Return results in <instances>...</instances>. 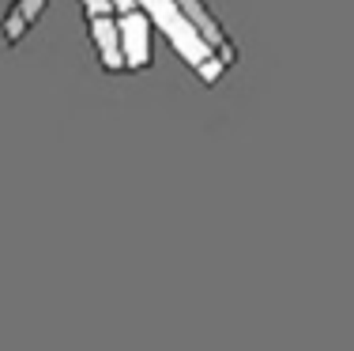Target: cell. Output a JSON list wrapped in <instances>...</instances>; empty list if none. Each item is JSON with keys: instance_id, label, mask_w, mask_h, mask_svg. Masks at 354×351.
<instances>
[{"instance_id": "5", "label": "cell", "mask_w": 354, "mask_h": 351, "mask_svg": "<svg viewBox=\"0 0 354 351\" xmlns=\"http://www.w3.org/2000/svg\"><path fill=\"white\" fill-rule=\"evenodd\" d=\"M177 4H181V12L189 15V19L196 23V27H200V35H204L207 42H212L215 49H223V57H226V61H230V53H226V38H223V30L215 27L212 12H207V8L200 4V0H177Z\"/></svg>"}, {"instance_id": "6", "label": "cell", "mask_w": 354, "mask_h": 351, "mask_svg": "<svg viewBox=\"0 0 354 351\" xmlns=\"http://www.w3.org/2000/svg\"><path fill=\"white\" fill-rule=\"evenodd\" d=\"M87 15H102V12H113V0H80Z\"/></svg>"}, {"instance_id": "1", "label": "cell", "mask_w": 354, "mask_h": 351, "mask_svg": "<svg viewBox=\"0 0 354 351\" xmlns=\"http://www.w3.org/2000/svg\"><path fill=\"white\" fill-rule=\"evenodd\" d=\"M136 8L147 12V19L155 23L158 35H166V42L181 53V61L189 64L204 83H215L226 69V57L215 53V46L200 35V27L181 12L177 0H136Z\"/></svg>"}, {"instance_id": "3", "label": "cell", "mask_w": 354, "mask_h": 351, "mask_svg": "<svg viewBox=\"0 0 354 351\" xmlns=\"http://www.w3.org/2000/svg\"><path fill=\"white\" fill-rule=\"evenodd\" d=\"M87 30L91 42L98 49V61L106 72H121L124 69V53H121V30H117V15L102 12V15H87Z\"/></svg>"}, {"instance_id": "2", "label": "cell", "mask_w": 354, "mask_h": 351, "mask_svg": "<svg viewBox=\"0 0 354 351\" xmlns=\"http://www.w3.org/2000/svg\"><path fill=\"white\" fill-rule=\"evenodd\" d=\"M117 30H121V53H124V69L143 72L151 64V46H155V23L147 19L143 8H129L117 15Z\"/></svg>"}, {"instance_id": "4", "label": "cell", "mask_w": 354, "mask_h": 351, "mask_svg": "<svg viewBox=\"0 0 354 351\" xmlns=\"http://www.w3.org/2000/svg\"><path fill=\"white\" fill-rule=\"evenodd\" d=\"M46 4H49V0H15L12 12H8V19H4V38L8 42H19L38 23V15L46 12Z\"/></svg>"}]
</instances>
